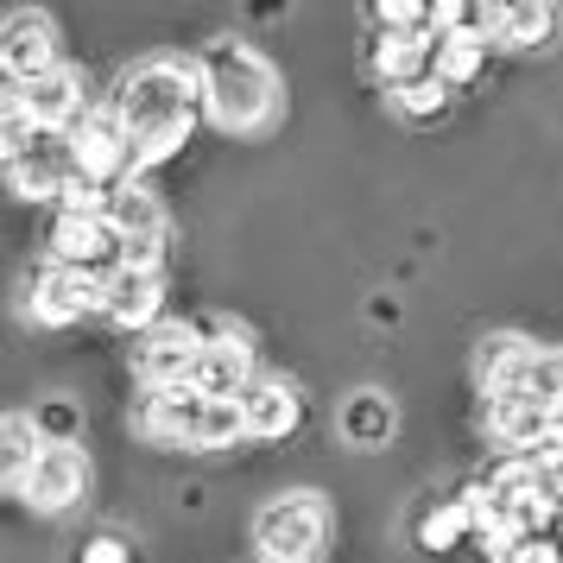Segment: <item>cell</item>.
<instances>
[{
    "label": "cell",
    "instance_id": "obj_21",
    "mask_svg": "<svg viewBox=\"0 0 563 563\" xmlns=\"http://www.w3.org/2000/svg\"><path fill=\"white\" fill-rule=\"evenodd\" d=\"M342 431H349V443H361V450L386 443V431H393V406H386V393H355V399L342 406Z\"/></svg>",
    "mask_w": 563,
    "mask_h": 563
},
{
    "label": "cell",
    "instance_id": "obj_4",
    "mask_svg": "<svg viewBox=\"0 0 563 563\" xmlns=\"http://www.w3.org/2000/svg\"><path fill=\"white\" fill-rule=\"evenodd\" d=\"M323 532H330V512H323L317 494H285V500H273L260 512V551H266V563H310Z\"/></svg>",
    "mask_w": 563,
    "mask_h": 563
},
{
    "label": "cell",
    "instance_id": "obj_8",
    "mask_svg": "<svg viewBox=\"0 0 563 563\" xmlns=\"http://www.w3.org/2000/svg\"><path fill=\"white\" fill-rule=\"evenodd\" d=\"M89 310H102V279L70 273V266L52 260V266L38 273V285H32V317L52 323V330H64V323H82Z\"/></svg>",
    "mask_w": 563,
    "mask_h": 563
},
{
    "label": "cell",
    "instance_id": "obj_29",
    "mask_svg": "<svg viewBox=\"0 0 563 563\" xmlns=\"http://www.w3.org/2000/svg\"><path fill=\"white\" fill-rule=\"evenodd\" d=\"M526 462H532L538 475H551V482L563 487V418H558V424H551L544 437H538L532 450H526Z\"/></svg>",
    "mask_w": 563,
    "mask_h": 563
},
{
    "label": "cell",
    "instance_id": "obj_16",
    "mask_svg": "<svg viewBox=\"0 0 563 563\" xmlns=\"http://www.w3.org/2000/svg\"><path fill=\"white\" fill-rule=\"evenodd\" d=\"M20 114H26L38 133H70V121L82 114V82L70 70H52V77L26 82V96H20Z\"/></svg>",
    "mask_w": 563,
    "mask_h": 563
},
{
    "label": "cell",
    "instance_id": "obj_23",
    "mask_svg": "<svg viewBox=\"0 0 563 563\" xmlns=\"http://www.w3.org/2000/svg\"><path fill=\"white\" fill-rule=\"evenodd\" d=\"M482 64H487V45H468V38H437V82H443L450 96L482 77Z\"/></svg>",
    "mask_w": 563,
    "mask_h": 563
},
{
    "label": "cell",
    "instance_id": "obj_9",
    "mask_svg": "<svg viewBox=\"0 0 563 563\" xmlns=\"http://www.w3.org/2000/svg\"><path fill=\"white\" fill-rule=\"evenodd\" d=\"M197 361H203V335L190 330V323H158L146 335V349H140V374H146L153 393H165V386L197 380Z\"/></svg>",
    "mask_w": 563,
    "mask_h": 563
},
{
    "label": "cell",
    "instance_id": "obj_26",
    "mask_svg": "<svg viewBox=\"0 0 563 563\" xmlns=\"http://www.w3.org/2000/svg\"><path fill=\"white\" fill-rule=\"evenodd\" d=\"M393 102H399V114L406 121H437L443 108H450V89L437 77H424V82H406V89H393Z\"/></svg>",
    "mask_w": 563,
    "mask_h": 563
},
{
    "label": "cell",
    "instance_id": "obj_20",
    "mask_svg": "<svg viewBox=\"0 0 563 563\" xmlns=\"http://www.w3.org/2000/svg\"><path fill=\"white\" fill-rule=\"evenodd\" d=\"M551 424H558V418H544V411H532V406L487 399V431H494V443H507V450H532V443L551 431Z\"/></svg>",
    "mask_w": 563,
    "mask_h": 563
},
{
    "label": "cell",
    "instance_id": "obj_14",
    "mask_svg": "<svg viewBox=\"0 0 563 563\" xmlns=\"http://www.w3.org/2000/svg\"><path fill=\"white\" fill-rule=\"evenodd\" d=\"M374 70L386 77V89L437 77V32H380L374 38Z\"/></svg>",
    "mask_w": 563,
    "mask_h": 563
},
{
    "label": "cell",
    "instance_id": "obj_28",
    "mask_svg": "<svg viewBox=\"0 0 563 563\" xmlns=\"http://www.w3.org/2000/svg\"><path fill=\"white\" fill-rule=\"evenodd\" d=\"M374 20H380V32H431V7H418V0H386V7H374Z\"/></svg>",
    "mask_w": 563,
    "mask_h": 563
},
{
    "label": "cell",
    "instance_id": "obj_27",
    "mask_svg": "<svg viewBox=\"0 0 563 563\" xmlns=\"http://www.w3.org/2000/svg\"><path fill=\"white\" fill-rule=\"evenodd\" d=\"M108 190H96L89 178H70L64 190H57V216H108Z\"/></svg>",
    "mask_w": 563,
    "mask_h": 563
},
{
    "label": "cell",
    "instance_id": "obj_5",
    "mask_svg": "<svg viewBox=\"0 0 563 563\" xmlns=\"http://www.w3.org/2000/svg\"><path fill=\"white\" fill-rule=\"evenodd\" d=\"M52 260L70 266V273L108 279V273H121V234H114L108 216H57L52 222Z\"/></svg>",
    "mask_w": 563,
    "mask_h": 563
},
{
    "label": "cell",
    "instance_id": "obj_22",
    "mask_svg": "<svg viewBox=\"0 0 563 563\" xmlns=\"http://www.w3.org/2000/svg\"><path fill=\"white\" fill-rule=\"evenodd\" d=\"M551 32H558V7H544V0H519V7H507L500 45H512V52H532V45H544Z\"/></svg>",
    "mask_w": 563,
    "mask_h": 563
},
{
    "label": "cell",
    "instance_id": "obj_19",
    "mask_svg": "<svg viewBox=\"0 0 563 563\" xmlns=\"http://www.w3.org/2000/svg\"><path fill=\"white\" fill-rule=\"evenodd\" d=\"M45 450V437L32 418H0V487H20L32 475V462Z\"/></svg>",
    "mask_w": 563,
    "mask_h": 563
},
{
    "label": "cell",
    "instance_id": "obj_2",
    "mask_svg": "<svg viewBox=\"0 0 563 563\" xmlns=\"http://www.w3.org/2000/svg\"><path fill=\"white\" fill-rule=\"evenodd\" d=\"M197 82H203L209 121L222 133H260L279 114V77L266 70V57L234 45V38L209 45L203 64H197Z\"/></svg>",
    "mask_w": 563,
    "mask_h": 563
},
{
    "label": "cell",
    "instance_id": "obj_18",
    "mask_svg": "<svg viewBox=\"0 0 563 563\" xmlns=\"http://www.w3.org/2000/svg\"><path fill=\"white\" fill-rule=\"evenodd\" d=\"M108 222H114L121 241H165V209H158V197L140 190V184H121V190H114Z\"/></svg>",
    "mask_w": 563,
    "mask_h": 563
},
{
    "label": "cell",
    "instance_id": "obj_17",
    "mask_svg": "<svg viewBox=\"0 0 563 563\" xmlns=\"http://www.w3.org/2000/svg\"><path fill=\"white\" fill-rule=\"evenodd\" d=\"M241 418H247V437H266V443H279V437L298 431L305 406H298V393H291L285 380H254L247 393H241Z\"/></svg>",
    "mask_w": 563,
    "mask_h": 563
},
{
    "label": "cell",
    "instance_id": "obj_13",
    "mask_svg": "<svg viewBox=\"0 0 563 563\" xmlns=\"http://www.w3.org/2000/svg\"><path fill=\"white\" fill-rule=\"evenodd\" d=\"M197 393H209V399H241L247 386H254V355H247V342L241 335H216V342H203V361H197Z\"/></svg>",
    "mask_w": 563,
    "mask_h": 563
},
{
    "label": "cell",
    "instance_id": "obj_1",
    "mask_svg": "<svg viewBox=\"0 0 563 563\" xmlns=\"http://www.w3.org/2000/svg\"><path fill=\"white\" fill-rule=\"evenodd\" d=\"M197 108H203V82H197L190 64H165V57L140 64L121 82V96H114V121L133 140V172L178 153L190 140V128H197Z\"/></svg>",
    "mask_w": 563,
    "mask_h": 563
},
{
    "label": "cell",
    "instance_id": "obj_24",
    "mask_svg": "<svg viewBox=\"0 0 563 563\" xmlns=\"http://www.w3.org/2000/svg\"><path fill=\"white\" fill-rule=\"evenodd\" d=\"M462 538H468V512H462V500H443V507H431L424 519H418V544H424V551H456Z\"/></svg>",
    "mask_w": 563,
    "mask_h": 563
},
{
    "label": "cell",
    "instance_id": "obj_6",
    "mask_svg": "<svg viewBox=\"0 0 563 563\" xmlns=\"http://www.w3.org/2000/svg\"><path fill=\"white\" fill-rule=\"evenodd\" d=\"M70 153H77V178H89L96 190H121L133 172V140L114 114H89L77 133H70Z\"/></svg>",
    "mask_w": 563,
    "mask_h": 563
},
{
    "label": "cell",
    "instance_id": "obj_10",
    "mask_svg": "<svg viewBox=\"0 0 563 563\" xmlns=\"http://www.w3.org/2000/svg\"><path fill=\"white\" fill-rule=\"evenodd\" d=\"M7 178H13V190H20V197H57L64 184L77 178L70 133H32V146L7 165Z\"/></svg>",
    "mask_w": 563,
    "mask_h": 563
},
{
    "label": "cell",
    "instance_id": "obj_12",
    "mask_svg": "<svg viewBox=\"0 0 563 563\" xmlns=\"http://www.w3.org/2000/svg\"><path fill=\"white\" fill-rule=\"evenodd\" d=\"M494 399H507V406H532V411H544V418H558L563 411V355L558 349H526V361L494 386Z\"/></svg>",
    "mask_w": 563,
    "mask_h": 563
},
{
    "label": "cell",
    "instance_id": "obj_3",
    "mask_svg": "<svg viewBox=\"0 0 563 563\" xmlns=\"http://www.w3.org/2000/svg\"><path fill=\"white\" fill-rule=\"evenodd\" d=\"M140 431L153 437V443L229 450V443L247 437V418H241V399H209V393H197V386H165V393H146Z\"/></svg>",
    "mask_w": 563,
    "mask_h": 563
},
{
    "label": "cell",
    "instance_id": "obj_7",
    "mask_svg": "<svg viewBox=\"0 0 563 563\" xmlns=\"http://www.w3.org/2000/svg\"><path fill=\"white\" fill-rule=\"evenodd\" d=\"M82 487H89V462H82L77 443H45L38 462H32V475L20 482V494L38 512H64L70 500H82Z\"/></svg>",
    "mask_w": 563,
    "mask_h": 563
},
{
    "label": "cell",
    "instance_id": "obj_11",
    "mask_svg": "<svg viewBox=\"0 0 563 563\" xmlns=\"http://www.w3.org/2000/svg\"><path fill=\"white\" fill-rule=\"evenodd\" d=\"M0 70L20 82H38L57 70V38H52V20L45 13H13L0 26Z\"/></svg>",
    "mask_w": 563,
    "mask_h": 563
},
{
    "label": "cell",
    "instance_id": "obj_25",
    "mask_svg": "<svg viewBox=\"0 0 563 563\" xmlns=\"http://www.w3.org/2000/svg\"><path fill=\"white\" fill-rule=\"evenodd\" d=\"M519 361H526V342H519V335H487V342H482V355H475V374H482L487 393H494V386L507 380V374L519 367Z\"/></svg>",
    "mask_w": 563,
    "mask_h": 563
},
{
    "label": "cell",
    "instance_id": "obj_31",
    "mask_svg": "<svg viewBox=\"0 0 563 563\" xmlns=\"http://www.w3.org/2000/svg\"><path fill=\"white\" fill-rule=\"evenodd\" d=\"M507 563H563V538H519Z\"/></svg>",
    "mask_w": 563,
    "mask_h": 563
},
{
    "label": "cell",
    "instance_id": "obj_30",
    "mask_svg": "<svg viewBox=\"0 0 563 563\" xmlns=\"http://www.w3.org/2000/svg\"><path fill=\"white\" fill-rule=\"evenodd\" d=\"M32 133H38V128H32V121L20 114V108H0V165H13V158L26 153V146H32Z\"/></svg>",
    "mask_w": 563,
    "mask_h": 563
},
{
    "label": "cell",
    "instance_id": "obj_15",
    "mask_svg": "<svg viewBox=\"0 0 563 563\" xmlns=\"http://www.w3.org/2000/svg\"><path fill=\"white\" fill-rule=\"evenodd\" d=\"M102 317L121 323V330H153L158 317V273H140V266H121L102 279Z\"/></svg>",
    "mask_w": 563,
    "mask_h": 563
},
{
    "label": "cell",
    "instance_id": "obj_32",
    "mask_svg": "<svg viewBox=\"0 0 563 563\" xmlns=\"http://www.w3.org/2000/svg\"><path fill=\"white\" fill-rule=\"evenodd\" d=\"M82 563H128V544L121 538H89L82 544Z\"/></svg>",
    "mask_w": 563,
    "mask_h": 563
}]
</instances>
